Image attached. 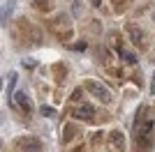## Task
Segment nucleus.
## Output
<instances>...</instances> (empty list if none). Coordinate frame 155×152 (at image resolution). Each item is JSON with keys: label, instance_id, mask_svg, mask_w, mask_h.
<instances>
[{"label": "nucleus", "instance_id": "10", "mask_svg": "<svg viewBox=\"0 0 155 152\" xmlns=\"http://www.w3.org/2000/svg\"><path fill=\"white\" fill-rule=\"evenodd\" d=\"M111 141H114V145H116L118 150H125V138H123V134L118 131V129L111 131Z\"/></svg>", "mask_w": 155, "mask_h": 152}, {"label": "nucleus", "instance_id": "5", "mask_svg": "<svg viewBox=\"0 0 155 152\" xmlns=\"http://www.w3.org/2000/svg\"><path fill=\"white\" fill-rule=\"evenodd\" d=\"M72 115H74V120H93L95 108H93V104H81L72 111Z\"/></svg>", "mask_w": 155, "mask_h": 152}, {"label": "nucleus", "instance_id": "7", "mask_svg": "<svg viewBox=\"0 0 155 152\" xmlns=\"http://www.w3.org/2000/svg\"><path fill=\"white\" fill-rule=\"evenodd\" d=\"M53 76H56V83L65 81V76H67V67H65V62H56V65H53Z\"/></svg>", "mask_w": 155, "mask_h": 152}, {"label": "nucleus", "instance_id": "15", "mask_svg": "<svg viewBox=\"0 0 155 152\" xmlns=\"http://www.w3.org/2000/svg\"><path fill=\"white\" fill-rule=\"evenodd\" d=\"M81 9H84V2H81V0H74V2H72V14H74V16H79V14H81Z\"/></svg>", "mask_w": 155, "mask_h": 152}, {"label": "nucleus", "instance_id": "20", "mask_svg": "<svg viewBox=\"0 0 155 152\" xmlns=\"http://www.w3.org/2000/svg\"><path fill=\"white\" fill-rule=\"evenodd\" d=\"M81 99V90H74V92H72V101H79Z\"/></svg>", "mask_w": 155, "mask_h": 152}, {"label": "nucleus", "instance_id": "14", "mask_svg": "<svg viewBox=\"0 0 155 152\" xmlns=\"http://www.w3.org/2000/svg\"><path fill=\"white\" fill-rule=\"evenodd\" d=\"M120 55H123V60H125L127 65H137V55H134V53H127V51L120 49Z\"/></svg>", "mask_w": 155, "mask_h": 152}, {"label": "nucleus", "instance_id": "24", "mask_svg": "<svg viewBox=\"0 0 155 152\" xmlns=\"http://www.w3.org/2000/svg\"><path fill=\"white\" fill-rule=\"evenodd\" d=\"M153 19H155V9H153Z\"/></svg>", "mask_w": 155, "mask_h": 152}, {"label": "nucleus", "instance_id": "3", "mask_svg": "<svg viewBox=\"0 0 155 152\" xmlns=\"http://www.w3.org/2000/svg\"><path fill=\"white\" fill-rule=\"evenodd\" d=\"M16 145H19L23 152H39L42 150V143H39L35 136H21V138L16 141Z\"/></svg>", "mask_w": 155, "mask_h": 152}, {"label": "nucleus", "instance_id": "11", "mask_svg": "<svg viewBox=\"0 0 155 152\" xmlns=\"http://www.w3.org/2000/svg\"><path fill=\"white\" fill-rule=\"evenodd\" d=\"M14 2L16 0H7L5 2V9H2V23L7 25V21H9V16H12V12H14Z\"/></svg>", "mask_w": 155, "mask_h": 152}, {"label": "nucleus", "instance_id": "1", "mask_svg": "<svg viewBox=\"0 0 155 152\" xmlns=\"http://www.w3.org/2000/svg\"><path fill=\"white\" fill-rule=\"evenodd\" d=\"M86 90H88L97 101H102V104H109L111 101V92L107 90V85H102L100 81H86Z\"/></svg>", "mask_w": 155, "mask_h": 152}, {"label": "nucleus", "instance_id": "23", "mask_svg": "<svg viewBox=\"0 0 155 152\" xmlns=\"http://www.w3.org/2000/svg\"><path fill=\"white\" fill-rule=\"evenodd\" d=\"M150 92L155 95V78H153V83H150Z\"/></svg>", "mask_w": 155, "mask_h": 152}, {"label": "nucleus", "instance_id": "18", "mask_svg": "<svg viewBox=\"0 0 155 152\" xmlns=\"http://www.w3.org/2000/svg\"><path fill=\"white\" fill-rule=\"evenodd\" d=\"M127 2H130V0H111V5H114V7H118V9H123V7L127 5Z\"/></svg>", "mask_w": 155, "mask_h": 152}, {"label": "nucleus", "instance_id": "12", "mask_svg": "<svg viewBox=\"0 0 155 152\" xmlns=\"http://www.w3.org/2000/svg\"><path fill=\"white\" fill-rule=\"evenodd\" d=\"M14 85H16V74L12 71V74L7 76V99L14 97Z\"/></svg>", "mask_w": 155, "mask_h": 152}, {"label": "nucleus", "instance_id": "6", "mask_svg": "<svg viewBox=\"0 0 155 152\" xmlns=\"http://www.w3.org/2000/svg\"><path fill=\"white\" fill-rule=\"evenodd\" d=\"M12 101L21 108V111H23V113H30V111H32V104H30V99H28L26 92H14Z\"/></svg>", "mask_w": 155, "mask_h": 152}, {"label": "nucleus", "instance_id": "16", "mask_svg": "<svg viewBox=\"0 0 155 152\" xmlns=\"http://www.w3.org/2000/svg\"><path fill=\"white\" fill-rule=\"evenodd\" d=\"M72 49L77 51V53H81V51H86V49H88V44H86L84 39H79V42H74V46H72Z\"/></svg>", "mask_w": 155, "mask_h": 152}, {"label": "nucleus", "instance_id": "17", "mask_svg": "<svg viewBox=\"0 0 155 152\" xmlns=\"http://www.w3.org/2000/svg\"><path fill=\"white\" fill-rule=\"evenodd\" d=\"M39 113L44 115V118H51V115H56V111H53L51 106H42V108H39Z\"/></svg>", "mask_w": 155, "mask_h": 152}, {"label": "nucleus", "instance_id": "21", "mask_svg": "<svg viewBox=\"0 0 155 152\" xmlns=\"http://www.w3.org/2000/svg\"><path fill=\"white\" fill-rule=\"evenodd\" d=\"M91 28H93V32H100V23H97V21H93Z\"/></svg>", "mask_w": 155, "mask_h": 152}, {"label": "nucleus", "instance_id": "19", "mask_svg": "<svg viewBox=\"0 0 155 152\" xmlns=\"http://www.w3.org/2000/svg\"><path fill=\"white\" fill-rule=\"evenodd\" d=\"M23 65H26L28 69H35V60H30V58H26V60H23Z\"/></svg>", "mask_w": 155, "mask_h": 152}, {"label": "nucleus", "instance_id": "8", "mask_svg": "<svg viewBox=\"0 0 155 152\" xmlns=\"http://www.w3.org/2000/svg\"><path fill=\"white\" fill-rule=\"evenodd\" d=\"M150 145V136H137V152H148Z\"/></svg>", "mask_w": 155, "mask_h": 152}, {"label": "nucleus", "instance_id": "2", "mask_svg": "<svg viewBox=\"0 0 155 152\" xmlns=\"http://www.w3.org/2000/svg\"><path fill=\"white\" fill-rule=\"evenodd\" d=\"M19 23L26 28V30H23V35L28 37V42H30V44H42V30H39V28H35L28 19H19Z\"/></svg>", "mask_w": 155, "mask_h": 152}, {"label": "nucleus", "instance_id": "4", "mask_svg": "<svg viewBox=\"0 0 155 152\" xmlns=\"http://www.w3.org/2000/svg\"><path fill=\"white\" fill-rule=\"evenodd\" d=\"M127 35H130V42L134 46H139V49L146 46V35H143V30L139 25H127Z\"/></svg>", "mask_w": 155, "mask_h": 152}, {"label": "nucleus", "instance_id": "22", "mask_svg": "<svg viewBox=\"0 0 155 152\" xmlns=\"http://www.w3.org/2000/svg\"><path fill=\"white\" fill-rule=\"evenodd\" d=\"M91 5L93 7H100V0H91Z\"/></svg>", "mask_w": 155, "mask_h": 152}, {"label": "nucleus", "instance_id": "9", "mask_svg": "<svg viewBox=\"0 0 155 152\" xmlns=\"http://www.w3.org/2000/svg\"><path fill=\"white\" fill-rule=\"evenodd\" d=\"M74 136H77V127L72 125H65V131H63V143H70L72 138H74Z\"/></svg>", "mask_w": 155, "mask_h": 152}, {"label": "nucleus", "instance_id": "13", "mask_svg": "<svg viewBox=\"0 0 155 152\" xmlns=\"http://www.w3.org/2000/svg\"><path fill=\"white\" fill-rule=\"evenodd\" d=\"M39 12H51V0H32Z\"/></svg>", "mask_w": 155, "mask_h": 152}]
</instances>
